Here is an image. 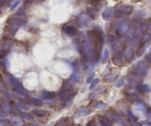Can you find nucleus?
Segmentation results:
<instances>
[{"instance_id":"f257e3e1","label":"nucleus","mask_w":151,"mask_h":126,"mask_svg":"<svg viewBox=\"0 0 151 126\" xmlns=\"http://www.w3.org/2000/svg\"><path fill=\"white\" fill-rule=\"evenodd\" d=\"M149 69V65L144 61H139L128 69V74L136 78L145 76Z\"/></svg>"},{"instance_id":"f03ea898","label":"nucleus","mask_w":151,"mask_h":126,"mask_svg":"<svg viewBox=\"0 0 151 126\" xmlns=\"http://www.w3.org/2000/svg\"><path fill=\"white\" fill-rule=\"evenodd\" d=\"M133 11V7L122 5V4H118L114 9V16L118 19H122L130 16Z\"/></svg>"},{"instance_id":"7ed1b4c3","label":"nucleus","mask_w":151,"mask_h":126,"mask_svg":"<svg viewBox=\"0 0 151 126\" xmlns=\"http://www.w3.org/2000/svg\"><path fill=\"white\" fill-rule=\"evenodd\" d=\"M76 24L81 28H86L87 27H88L91 21V19L89 16L87 14H82L79 16H78L76 19Z\"/></svg>"},{"instance_id":"20e7f679","label":"nucleus","mask_w":151,"mask_h":126,"mask_svg":"<svg viewBox=\"0 0 151 126\" xmlns=\"http://www.w3.org/2000/svg\"><path fill=\"white\" fill-rule=\"evenodd\" d=\"M75 90H61L56 95V98L59 101H68L70 100V98L73 99L74 95H76Z\"/></svg>"},{"instance_id":"39448f33","label":"nucleus","mask_w":151,"mask_h":126,"mask_svg":"<svg viewBox=\"0 0 151 126\" xmlns=\"http://www.w3.org/2000/svg\"><path fill=\"white\" fill-rule=\"evenodd\" d=\"M129 29H130L129 21L127 20H122L119 23L116 33L118 36H123L129 31Z\"/></svg>"},{"instance_id":"423d86ee","label":"nucleus","mask_w":151,"mask_h":126,"mask_svg":"<svg viewBox=\"0 0 151 126\" xmlns=\"http://www.w3.org/2000/svg\"><path fill=\"white\" fill-rule=\"evenodd\" d=\"M63 31L66 36L68 37H72V36H76L79 33V30L75 25L69 24V25H65L63 27Z\"/></svg>"},{"instance_id":"0eeeda50","label":"nucleus","mask_w":151,"mask_h":126,"mask_svg":"<svg viewBox=\"0 0 151 126\" xmlns=\"http://www.w3.org/2000/svg\"><path fill=\"white\" fill-rule=\"evenodd\" d=\"M114 10L111 8H107L104 9L101 14V17L103 20L106 21H110L114 18Z\"/></svg>"},{"instance_id":"6e6552de","label":"nucleus","mask_w":151,"mask_h":126,"mask_svg":"<svg viewBox=\"0 0 151 126\" xmlns=\"http://www.w3.org/2000/svg\"><path fill=\"white\" fill-rule=\"evenodd\" d=\"M73 124V119L70 117H62L55 123V126H70Z\"/></svg>"},{"instance_id":"1a4fd4ad","label":"nucleus","mask_w":151,"mask_h":126,"mask_svg":"<svg viewBox=\"0 0 151 126\" xmlns=\"http://www.w3.org/2000/svg\"><path fill=\"white\" fill-rule=\"evenodd\" d=\"M91 113V110L90 108H86V107H81V108H78L76 111L74 113V117L76 118H81V117H86V116L89 115Z\"/></svg>"},{"instance_id":"9d476101","label":"nucleus","mask_w":151,"mask_h":126,"mask_svg":"<svg viewBox=\"0 0 151 126\" xmlns=\"http://www.w3.org/2000/svg\"><path fill=\"white\" fill-rule=\"evenodd\" d=\"M120 72L118 69H114L113 71H112L109 75H107V76L104 78V80L107 83H113L117 79L118 76L119 75Z\"/></svg>"},{"instance_id":"9b49d317","label":"nucleus","mask_w":151,"mask_h":126,"mask_svg":"<svg viewBox=\"0 0 151 126\" xmlns=\"http://www.w3.org/2000/svg\"><path fill=\"white\" fill-rule=\"evenodd\" d=\"M112 61L114 63V65L117 66H122L123 65V53L122 51H119L114 56V57L112 59Z\"/></svg>"},{"instance_id":"f8f14e48","label":"nucleus","mask_w":151,"mask_h":126,"mask_svg":"<svg viewBox=\"0 0 151 126\" xmlns=\"http://www.w3.org/2000/svg\"><path fill=\"white\" fill-rule=\"evenodd\" d=\"M136 91L139 94H147L150 92L151 89L147 84L139 83L136 86Z\"/></svg>"},{"instance_id":"ddd939ff","label":"nucleus","mask_w":151,"mask_h":126,"mask_svg":"<svg viewBox=\"0 0 151 126\" xmlns=\"http://www.w3.org/2000/svg\"><path fill=\"white\" fill-rule=\"evenodd\" d=\"M105 117L112 121H120L122 120V117L115 111H107Z\"/></svg>"},{"instance_id":"4468645a","label":"nucleus","mask_w":151,"mask_h":126,"mask_svg":"<svg viewBox=\"0 0 151 126\" xmlns=\"http://www.w3.org/2000/svg\"><path fill=\"white\" fill-rule=\"evenodd\" d=\"M106 88L104 86H100L99 87L96 88L92 93L91 94L89 97V100H93L94 98H96V97H98L99 95H100L101 94H102L103 92L105 91Z\"/></svg>"},{"instance_id":"2eb2a0df","label":"nucleus","mask_w":151,"mask_h":126,"mask_svg":"<svg viewBox=\"0 0 151 126\" xmlns=\"http://www.w3.org/2000/svg\"><path fill=\"white\" fill-rule=\"evenodd\" d=\"M90 105L95 109H105L107 108V104L99 100H93L90 103Z\"/></svg>"},{"instance_id":"dca6fc26","label":"nucleus","mask_w":151,"mask_h":126,"mask_svg":"<svg viewBox=\"0 0 151 126\" xmlns=\"http://www.w3.org/2000/svg\"><path fill=\"white\" fill-rule=\"evenodd\" d=\"M144 23L143 18L141 16H136L134 17L133 19L131 20V25L134 28H138V27H141Z\"/></svg>"},{"instance_id":"f3484780","label":"nucleus","mask_w":151,"mask_h":126,"mask_svg":"<svg viewBox=\"0 0 151 126\" xmlns=\"http://www.w3.org/2000/svg\"><path fill=\"white\" fill-rule=\"evenodd\" d=\"M85 39H86V36H85V33H81L76 36V37L74 38L73 42V44H82L83 42L85 41Z\"/></svg>"},{"instance_id":"a211bd4d","label":"nucleus","mask_w":151,"mask_h":126,"mask_svg":"<svg viewBox=\"0 0 151 126\" xmlns=\"http://www.w3.org/2000/svg\"><path fill=\"white\" fill-rule=\"evenodd\" d=\"M125 98L129 102H136L139 100V95L136 93H133V92H129V93L125 94Z\"/></svg>"},{"instance_id":"6ab92c4d","label":"nucleus","mask_w":151,"mask_h":126,"mask_svg":"<svg viewBox=\"0 0 151 126\" xmlns=\"http://www.w3.org/2000/svg\"><path fill=\"white\" fill-rule=\"evenodd\" d=\"M123 54H124V57L127 60H130L133 56V50L131 47H124V50H123Z\"/></svg>"},{"instance_id":"aec40b11","label":"nucleus","mask_w":151,"mask_h":126,"mask_svg":"<svg viewBox=\"0 0 151 126\" xmlns=\"http://www.w3.org/2000/svg\"><path fill=\"white\" fill-rule=\"evenodd\" d=\"M150 41H151V33L145 32L143 33L140 38V44L143 45V44H146L147 42H149Z\"/></svg>"},{"instance_id":"412c9836","label":"nucleus","mask_w":151,"mask_h":126,"mask_svg":"<svg viewBox=\"0 0 151 126\" xmlns=\"http://www.w3.org/2000/svg\"><path fill=\"white\" fill-rule=\"evenodd\" d=\"M73 83H72V81L70 80H67L63 82L61 90H73Z\"/></svg>"},{"instance_id":"4be33fe9","label":"nucleus","mask_w":151,"mask_h":126,"mask_svg":"<svg viewBox=\"0 0 151 126\" xmlns=\"http://www.w3.org/2000/svg\"><path fill=\"white\" fill-rule=\"evenodd\" d=\"M33 114L34 115L38 116V117H47L50 114V113L47 111H45V110H40V109H34L32 111Z\"/></svg>"},{"instance_id":"5701e85b","label":"nucleus","mask_w":151,"mask_h":126,"mask_svg":"<svg viewBox=\"0 0 151 126\" xmlns=\"http://www.w3.org/2000/svg\"><path fill=\"white\" fill-rule=\"evenodd\" d=\"M87 14L91 17V19H96L98 16V11L93 8H87Z\"/></svg>"},{"instance_id":"b1692460","label":"nucleus","mask_w":151,"mask_h":126,"mask_svg":"<svg viewBox=\"0 0 151 126\" xmlns=\"http://www.w3.org/2000/svg\"><path fill=\"white\" fill-rule=\"evenodd\" d=\"M55 96H56V94L54 92H47V91H44L41 95L42 98L46 100H51L54 98Z\"/></svg>"},{"instance_id":"393cba45","label":"nucleus","mask_w":151,"mask_h":126,"mask_svg":"<svg viewBox=\"0 0 151 126\" xmlns=\"http://www.w3.org/2000/svg\"><path fill=\"white\" fill-rule=\"evenodd\" d=\"M72 79L76 83H82V77L80 74L77 73V72H74L72 75Z\"/></svg>"},{"instance_id":"a878e982","label":"nucleus","mask_w":151,"mask_h":126,"mask_svg":"<svg viewBox=\"0 0 151 126\" xmlns=\"http://www.w3.org/2000/svg\"><path fill=\"white\" fill-rule=\"evenodd\" d=\"M30 103L31 104H33V105H36V106H42L43 104L42 101L40 99H39V98H32V99H30Z\"/></svg>"},{"instance_id":"bb28decb","label":"nucleus","mask_w":151,"mask_h":126,"mask_svg":"<svg viewBox=\"0 0 151 126\" xmlns=\"http://www.w3.org/2000/svg\"><path fill=\"white\" fill-rule=\"evenodd\" d=\"M145 50H146V47H145V44H143V45H141L140 47L138 48V50H136V56H138V57H140L141 56H142V55L145 53Z\"/></svg>"},{"instance_id":"cd10ccee","label":"nucleus","mask_w":151,"mask_h":126,"mask_svg":"<svg viewBox=\"0 0 151 126\" xmlns=\"http://www.w3.org/2000/svg\"><path fill=\"white\" fill-rule=\"evenodd\" d=\"M109 58V51L107 49H105L104 50V53H103L102 57H101V63H104L107 61Z\"/></svg>"},{"instance_id":"c85d7f7f","label":"nucleus","mask_w":151,"mask_h":126,"mask_svg":"<svg viewBox=\"0 0 151 126\" xmlns=\"http://www.w3.org/2000/svg\"><path fill=\"white\" fill-rule=\"evenodd\" d=\"M21 117H22L23 119L26 120H28V121H32V120H34V117H33L32 115L30 114H27V113H21Z\"/></svg>"},{"instance_id":"c756f323","label":"nucleus","mask_w":151,"mask_h":126,"mask_svg":"<svg viewBox=\"0 0 151 126\" xmlns=\"http://www.w3.org/2000/svg\"><path fill=\"white\" fill-rule=\"evenodd\" d=\"M135 108H136V110H138V111H145V106L142 103H136V105H135Z\"/></svg>"},{"instance_id":"7c9ffc66","label":"nucleus","mask_w":151,"mask_h":126,"mask_svg":"<svg viewBox=\"0 0 151 126\" xmlns=\"http://www.w3.org/2000/svg\"><path fill=\"white\" fill-rule=\"evenodd\" d=\"M99 82V78H96V79H94L91 82V85H90V86H89L90 90H92V89H93V88L96 86Z\"/></svg>"},{"instance_id":"2f4dec72","label":"nucleus","mask_w":151,"mask_h":126,"mask_svg":"<svg viewBox=\"0 0 151 126\" xmlns=\"http://www.w3.org/2000/svg\"><path fill=\"white\" fill-rule=\"evenodd\" d=\"M99 122L101 125V126H113L110 122H108L106 120H104V119H100V120H99Z\"/></svg>"},{"instance_id":"473e14b6","label":"nucleus","mask_w":151,"mask_h":126,"mask_svg":"<svg viewBox=\"0 0 151 126\" xmlns=\"http://www.w3.org/2000/svg\"><path fill=\"white\" fill-rule=\"evenodd\" d=\"M17 106L18 107V108H21V109H24V110H27L29 108L28 105H26V104H24V103H20V102L17 103Z\"/></svg>"},{"instance_id":"72a5a7b5","label":"nucleus","mask_w":151,"mask_h":126,"mask_svg":"<svg viewBox=\"0 0 151 126\" xmlns=\"http://www.w3.org/2000/svg\"><path fill=\"white\" fill-rule=\"evenodd\" d=\"M124 79H125V76H123V77H122V78H120V79L118 81H117V83H116V87L119 88V87H121L122 86L123 84H124Z\"/></svg>"},{"instance_id":"f704fd0d","label":"nucleus","mask_w":151,"mask_h":126,"mask_svg":"<svg viewBox=\"0 0 151 126\" xmlns=\"http://www.w3.org/2000/svg\"><path fill=\"white\" fill-rule=\"evenodd\" d=\"M127 114H128L129 117H130L132 120H133V121H135V122L138 121V118L134 115V114H133V112H132L130 110H128V111H127Z\"/></svg>"},{"instance_id":"c9c22d12","label":"nucleus","mask_w":151,"mask_h":126,"mask_svg":"<svg viewBox=\"0 0 151 126\" xmlns=\"http://www.w3.org/2000/svg\"><path fill=\"white\" fill-rule=\"evenodd\" d=\"M8 55V50L0 49V58H3Z\"/></svg>"},{"instance_id":"e433bc0d","label":"nucleus","mask_w":151,"mask_h":126,"mask_svg":"<svg viewBox=\"0 0 151 126\" xmlns=\"http://www.w3.org/2000/svg\"><path fill=\"white\" fill-rule=\"evenodd\" d=\"M25 14H26V13H25V11H24V10L20 9L19 11L16 14V15L19 16H25Z\"/></svg>"},{"instance_id":"4c0bfd02","label":"nucleus","mask_w":151,"mask_h":126,"mask_svg":"<svg viewBox=\"0 0 151 126\" xmlns=\"http://www.w3.org/2000/svg\"><path fill=\"white\" fill-rule=\"evenodd\" d=\"M33 0H24V6L27 7L29 5H30L31 4H33Z\"/></svg>"},{"instance_id":"58836bf2","label":"nucleus","mask_w":151,"mask_h":126,"mask_svg":"<svg viewBox=\"0 0 151 126\" xmlns=\"http://www.w3.org/2000/svg\"><path fill=\"white\" fill-rule=\"evenodd\" d=\"M145 59L148 63H151V53H149V54L146 55L145 57Z\"/></svg>"},{"instance_id":"ea45409f","label":"nucleus","mask_w":151,"mask_h":126,"mask_svg":"<svg viewBox=\"0 0 151 126\" xmlns=\"http://www.w3.org/2000/svg\"><path fill=\"white\" fill-rule=\"evenodd\" d=\"M19 3H20V0H17V2H16L15 3H14V5H13L12 6H11V11H14V10L15 9V8H17V7L19 5Z\"/></svg>"},{"instance_id":"a19ab883","label":"nucleus","mask_w":151,"mask_h":126,"mask_svg":"<svg viewBox=\"0 0 151 126\" xmlns=\"http://www.w3.org/2000/svg\"><path fill=\"white\" fill-rule=\"evenodd\" d=\"M107 41L113 42V41H114V40H115V37H114L113 35H109V36H107Z\"/></svg>"},{"instance_id":"79ce46f5","label":"nucleus","mask_w":151,"mask_h":126,"mask_svg":"<svg viewBox=\"0 0 151 126\" xmlns=\"http://www.w3.org/2000/svg\"><path fill=\"white\" fill-rule=\"evenodd\" d=\"M12 121L14 122H17V123H21L22 122V121L21 119L18 118V117H14L12 120Z\"/></svg>"},{"instance_id":"37998d69","label":"nucleus","mask_w":151,"mask_h":126,"mask_svg":"<svg viewBox=\"0 0 151 126\" xmlns=\"http://www.w3.org/2000/svg\"><path fill=\"white\" fill-rule=\"evenodd\" d=\"M93 77H94V73L91 74V75H90V76L88 77V78H87V83H91V81L92 80V79H93Z\"/></svg>"},{"instance_id":"c03bdc74","label":"nucleus","mask_w":151,"mask_h":126,"mask_svg":"<svg viewBox=\"0 0 151 126\" xmlns=\"http://www.w3.org/2000/svg\"><path fill=\"white\" fill-rule=\"evenodd\" d=\"M147 30H149L150 33H151V19L150 20L149 22H148V24H147Z\"/></svg>"},{"instance_id":"a18cd8bd","label":"nucleus","mask_w":151,"mask_h":126,"mask_svg":"<svg viewBox=\"0 0 151 126\" xmlns=\"http://www.w3.org/2000/svg\"><path fill=\"white\" fill-rule=\"evenodd\" d=\"M29 126H40V124H38L36 122H31L29 124Z\"/></svg>"},{"instance_id":"49530a36","label":"nucleus","mask_w":151,"mask_h":126,"mask_svg":"<svg viewBox=\"0 0 151 126\" xmlns=\"http://www.w3.org/2000/svg\"><path fill=\"white\" fill-rule=\"evenodd\" d=\"M5 2H6V0H0V7L3 6L5 5Z\"/></svg>"},{"instance_id":"de8ad7c7","label":"nucleus","mask_w":151,"mask_h":126,"mask_svg":"<svg viewBox=\"0 0 151 126\" xmlns=\"http://www.w3.org/2000/svg\"><path fill=\"white\" fill-rule=\"evenodd\" d=\"M12 1H13V0H7V3L10 4L11 2H12Z\"/></svg>"},{"instance_id":"09e8293b","label":"nucleus","mask_w":151,"mask_h":126,"mask_svg":"<svg viewBox=\"0 0 151 126\" xmlns=\"http://www.w3.org/2000/svg\"><path fill=\"white\" fill-rule=\"evenodd\" d=\"M74 126H82V125H81L80 124H77V125H74Z\"/></svg>"},{"instance_id":"8fccbe9b","label":"nucleus","mask_w":151,"mask_h":126,"mask_svg":"<svg viewBox=\"0 0 151 126\" xmlns=\"http://www.w3.org/2000/svg\"><path fill=\"white\" fill-rule=\"evenodd\" d=\"M22 126H28V125H22Z\"/></svg>"},{"instance_id":"3c124183","label":"nucleus","mask_w":151,"mask_h":126,"mask_svg":"<svg viewBox=\"0 0 151 126\" xmlns=\"http://www.w3.org/2000/svg\"><path fill=\"white\" fill-rule=\"evenodd\" d=\"M150 50H151V47H150Z\"/></svg>"},{"instance_id":"603ef678","label":"nucleus","mask_w":151,"mask_h":126,"mask_svg":"<svg viewBox=\"0 0 151 126\" xmlns=\"http://www.w3.org/2000/svg\"><path fill=\"white\" fill-rule=\"evenodd\" d=\"M47 126H50V125H47Z\"/></svg>"},{"instance_id":"864d4df0","label":"nucleus","mask_w":151,"mask_h":126,"mask_svg":"<svg viewBox=\"0 0 151 126\" xmlns=\"http://www.w3.org/2000/svg\"><path fill=\"white\" fill-rule=\"evenodd\" d=\"M2 126H5V125H2Z\"/></svg>"}]
</instances>
